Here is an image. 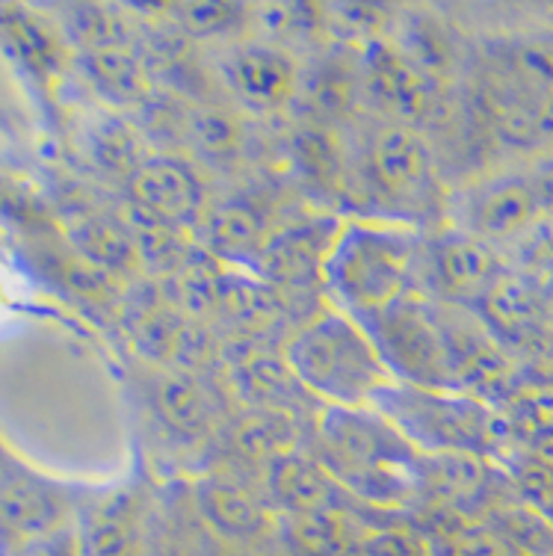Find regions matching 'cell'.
I'll use <instances>...</instances> for the list:
<instances>
[{
	"label": "cell",
	"instance_id": "6da1fadb",
	"mask_svg": "<svg viewBox=\"0 0 553 556\" xmlns=\"http://www.w3.org/2000/svg\"><path fill=\"white\" fill-rule=\"evenodd\" d=\"M290 376L331 408H362L397 382L359 323L343 311H323L305 323L285 350Z\"/></svg>",
	"mask_w": 553,
	"mask_h": 556
},
{
	"label": "cell",
	"instance_id": "7a4b0ae2",
	"mask_svg": "<svg viewBox=\"0 0 553 556\" xmlns=\"http://www.w3.org/2000/svg\"><path fill=\"white\" fill-rule=\"evenodd\" d=\"M420 243L412 231L394 225H343L323 257V281L343 314L364 320L373 311L409 293Z\"/></svg>",
	"mask_w": 553,
	"mask_h": 556
},
{
	"label": "cell",
	"instance_id": "3957f363",
	"mask_svg": "<svg viewBox=\"0 0 553 556\" xmlns=\"http://www.w3.org/2000/svg\"><path fill=\"white\" fill-rule=\"evenodd\" d=\"M323 462L331 477L364 497H400L420 477L417 447L397 432L379 412L329 408L319 427Z\"/></svg>",
	"mask_w": 553,
	"mask_h": 556
},
{
	"label": "cell",
	"instance_id": "277c9868",
	"mask_svg": "<svg viewBox=\"0 0 553 556\" xmlns=\"http://www.w3.org/2000/svg\"><path fill=\"white\" fill-rule=\"evenodd\" d=\"M355 323L367 332L397 382L436 388V391L456 382L450 367L441 311L417 300L412 290Z\"/></svg>",
	"mask_w": 553,
	"mask_h": 556
},
{
	"label": "cell",
	"instance_id": "5b68a950",
	"mask_svg": "<svg viewBox=\"0 0 553 556\" xmlns=\"http://www.w3.org/2000/svg\"><path fill=\"white\" fill-rule=\"evenodd\" d=\"M373 412L391 424L412 447L420 450H477L489 432V417L477 403L441 394L436 388L391 382L370 400Z\"/></svg>",
	"mask_w": 553,
	"mask_h": 556
},
{
	"label": "cell",
	"instance_id": "8992f818",
	"mask_svg": "<svg viewBox=\"0 0 553 556\" xmlns=\"http://www.w3.org/2000/svg\"><path fill=\"white\" fill-rule=\"evenodd\" d=\"M364 175L388 202H424L432 187V154L412 128L388 125L367 137Z\"/></svg>",
	"mask_w": 553,
	"mask_h": 556
},
{
	"label": "cell",
	"instance_id": "52a82bcc",
	"mask_svg": "<svg viewBox=\"0 0 553 556\" xmlns=\"http://www.w3.org/2000/svg\"><path fill=\"white\" fill-rule=\"evenodd\" d=\"M225 84L243 104L255 110H276L297 92V63L273 42L235 45L223 63Z\"/></svg>",
	"mask_w": 553,
	"mask_h": 556
},
{
	"label": "cell",
	"instance_id": "ba28073f",
	"mask_svg": "<svg viewBox=\"0 0 553 556\" xmlns=\"http://www.w3.org/2000/svg\"><path fill=\"white\" fill-rule=\"evenodd\" d=\"M364 86L370 98L391 116L403 122L424 118L432 104V89L429 77L405 60L400 51H391L388 45L373 42L367 48L362 65Z\"/></svg>",
	"mask_w": 553,
	"mask_h": 556
},
{
	"label": "cell",
	"instance_id": "9c48e42d",
	"mask_svg": "<svg viewBox=\"0 0 553 556\" xmlns=\"http://www.w3.org/2000/svg\"><path fill=\"white\" fill-rule=\"evenodd\" d=\"M429 278L450 300H477L494 288L501 264L477 237L448 235L429 249Z\"/></svg>",
	"mask_w": 553,
	"mask_h": 556
},
{
	"label": "cell",
	"instance_id": "30bf717a",
	"mask_svg": "<svg viewBox=\"0 0 553 556\" xmlns=\"http://www.w3.org/2000/svg\"><path fill=\"white\" fill-rule=\"evenodd\" d=\"M539 207V195L532 181L524 178H501L486 184L470 199V228L482 237H506L521 231Z\"/></svg>",
	"mask_w": 553,
	"mask_h": 556
},
{
	"label": "cell",
	"instance_id": "8fae6325",
	"mask_svg": "<svg viewBox=\"0 0 553 556\" xmlns=\"http://www.w3.org/2000/svg\"><path fill=\"white\" fill-rule=\"evenodd\" d=\"M139 202L160 219H187L199 211V184L175 161H151L137 172Z\"/></svg>",
	"mask_w": 553,
	"mask_h": 556
},
{
	"label": "cell",
	"instance_id": "7c38bea8",
	"mask_svg": "<svg viewBox=\"0 0 553 556\" xmlns=\"http://www.w3.org/2000/svg\"><path fill=\"white\" fill-rule=\"evenodd\" d=\"M134 533V503L125 494H116L89 513L80 535L84 556H122L130 545Z\"/></svg>",
	"mask_w": 553,
	"mask_h": 556
},
{
	"label": "cell",
	"instance_id": "4fadbf2b",
	"mask_svg": "<svg viewBox=\"0 0 553 556\" xmlns=\"http://www.w3.org/2000/svg\"><path fill=\"white\" fill-rule=\"evenodd\" d=\"M503 65L518 84H524L530 92H539L544 98H553V33H536L524 36L506 48Z\"/></svg>",
	"mask_w": 553,
	"mask_h": 556
},
{
	"label": "cell",
	"instance_id": "5bb4252c",
	"mask_svg": "<svg viewBox=\"0 0 553 556\" xmlns=\"http://www.w3.org/2000/svg\"><path fill=\"white\" fill-rule=\"evenodd\" d=\"M86 65H89V77L96 80L101 96L122 101V104L125 101H137L142 96V72H139L137 60L122 45L89 51Z\"/></svg>",
	"mask_w": 553,
	"mask_h": 556
},
{
	"label": "cell",
	"instance_id": "9a60e30c",
	"mask_svg": "<svg viewBox=\"0 0 553 556\" xmlns=\"http://www.w3.org/2000/svg\"><path fill=\"white\" fill-rule=\"evenodd\" d=\"M436 18H412L403 33V56L417 65L424 75H441L450 68L453 45L444 36V27L432 24Z\"/></svg>",
	"mask_w": 553,
	"mask_h": 556
},
{
	"label": "cell",
	"instance_id": "2e32d148",
	"mask_svg": "<svg viewBox=\"0 0 553 556\" xmlns=\"http://www.w3.org/2000/svg\"><path fill=\"white\" fill-rule=\"evenodd\" d=\"M178 18L187 30L196 33V36H216V33H228L240 27V15H243V7L240 3H184V7H175Z\"/></svg>",
	"mask_w": 553,
	"mask_h": 556
},
{
	"label": "cell",
	"instance_id": "e0dca14e",
	"mask_svg": "<svg viewBox=\"0 0 553 556\" xmlns=\"http://www.w3.org/2000/svg\"><path fill=\"white\" fill-rule=\"evenodd\" d=\"M202 501L208 503V513L213 515V521H219L225 527H255L257 513L252 503L246 501L243 494L228 489V485H211L202 494Z\"/></svg>",
	"mask_w": 553,
	"mask_h": 556
},
{
	"label": "cell",
	"instance_id": "ac0fdd59",
	"mask_svg": "<svg viewBox=\"0 0 553 556\" xmlns=\"http://www.w3.org/2000/svg\"><path fill=\"white\" fill-rule=\"evenodd\" d=\"M257 235H261V228H257L255 216H243L240 214V207H231V211H225L216 223H213V237L225 243L228 249H252L255 247Z\"/></svg>",
	"mask_w": 553,
	"mask_h": 556
},
{
	"label": "cell",
	"instance_id": "d6986e66",
	"mask_svg": "<svg viewBox=\"0 0 553 556\" xmlns=\"http://www.w3.org/2000/svg\"><path fill=\"white\" fill-rule=\"evenodd\" d=\"M163 408L169 412V417L175 424H184V427H196L202 424L204 417V403L202 396L196 394V388L190 382H175L163 391Z\"/></svg>",
	"mask_w": 553,
	"mask_h": 556
}]
</instances>
